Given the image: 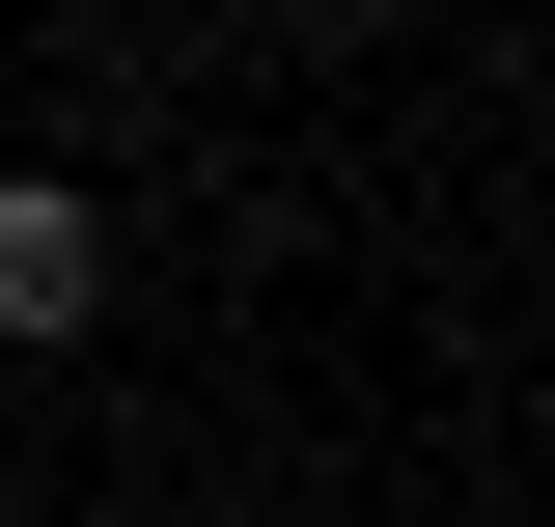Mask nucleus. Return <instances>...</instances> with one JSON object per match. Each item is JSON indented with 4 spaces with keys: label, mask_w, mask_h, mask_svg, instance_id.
<instances>
[{
    "label": "nucleus",
    "mask_w": 555,
    "mask_h": 527,
    "mask_svg": "<svg viewBox=\"0 0 555 527\" xmlns=\"http://www.w3.org/2000/svg\"><path fill=\"white\" fill-rule=\"evenodd\" d=\"M112 306V222L83 195H28V167H0V333H83Z\"/></svg>",
    "instance_id": "nucleus-1"
}]
</instances>
